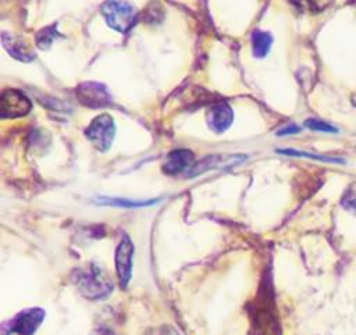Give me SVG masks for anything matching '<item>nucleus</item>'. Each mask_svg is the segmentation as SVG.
Listing matches in <instances>:
<instances>
[{
    "label": "nucleus",
    "mask_w": 356,
    "mask_h": 335,
    "mask_svg": "<svg viewBox=\"0 0 356 335\" xmlns=\"http://www.w3.org/2000/svg\"><path fill=\"white\" fill-rule=\"evenodd\" d=\"M31 100L17 89H4L0 92V120L17 118L29 113Z\"/></svg>",
    "instance_id": "5"
},
{
    "label": "nucleus",
    "mask_w": 356,
    "mask_h": 335,
    "mask_svg": "<svg viewBox=\"0 0 356 335\" xmlns=\"http://www.w3.org/2000/svg\"><path fill=\"white\" fill-rule=\"evenodd\" d=\"M305 125L309 128V129H313V131H318V132H337V128L324 122V121H320V120H316V118H309L305 121Z\"/></svg>",
    "instance_id": "18"
},
{
    "label": "nucleus",
    "mask_w": 356,
    "mask_h": 335,
    "mask_svg": "<svg viewBox=\"0 0 356 335\" xmlns=\"http://www.w3.org/2000/svg\"><path fill=\"white\" fill-rule=\"evenodd\" d=\"M106 335V334H104ZM107 335H113V334H107Z\"/></svg>",
    "instance_id": "22"
},
{
    "label": "nucleus",
    "mask_w": 356,
    "mask_h": 335,
    "mask_svg": "<svg viewBox=\"0 0 356 335\" xmlns=\"http://www.w3.org/2000/svg\"><path fill=\"white\" fill-rule=\"evenodd\" d=\"M206 120L213 132L222 133L231 126L232 120H234V113H232V108L227 103L220 101V103L213 104L207 110Z\"/></svg>",
    "instance_id": "8"
},
{
    "label": "nucleus",
    "mask_w": 356,
    "mask_h": 335,
    "mask_svg": "<svg viewBox=\"0 0 356 335\" xmlns=\"http://www.w3.org/2000/svg\"><path fill=\"white\" fill-rule=\"evenodd\" d=\"M100 11L107 25L118 32H127L135 22L136 11L134 6L125 0H106Z\"/></svg>",
    "instance_id": "2"
},
{
    "label": "nucleus",
    "mask_w": 356,
    "mask_h": 335,
    "mask_svg": "<svg viewBox=\"0 0 356 335\" xmlns=\"http://www.w3.org/2000/svg\"><path fill=\"white\" fill-rule=\"evenodd\" d=\"M74 282L79 292L90 300L103 299L113 289V281L107 272L93 263L85 268L76 270L74 274Z\"/></svg>",
    "instance_id": "1"
},
{
    "label": "nucleus",
    "mask_w": 356,
    "mask_h": 335,
    "mask_svg": "<svg viewBox=\"0 0 356 335\" xmlns=\"http://www.w3.org/2000/svg\"><path fill=\"white\" fill-rule=\"evenodd\" d=\"M134 245L129 238L124 236L115 249V270L121 288H125L131 279L132 272Z\"/></svg>",
    "instance_id": "7"
},
{
    "label": "nucleus",
    "mask_w": 356,
    "mask_h": 335,
    "mask_svg": "<svg viewBox=\"0 0 356 335\" xmlns=\"http://www.w3.org/2000/svg\"><path fill=\"white\" fill-rule=\"evenodd\" d=\"M245 160V156H207L192 165L189 175H197L207 170L228 168Z\"/></svg>",
    "instance_id": "10"
},
{
    "label": "nucleus",
    "mask_w": 356,
    "mask_h": 335,
    "mask_svg": "<svg viewBox=\"0 0 356 335\" xmlns=\"http://www.w3.org/2000/svg\"><path fill=\"white\" fill-rule=\"evenodd\" d=\"M76 99L81 104L99 108L110 104L111 97L107 88L99 82H83L76 88Z\"/></svg>",
    "instance_id": "6"
},
{
    "label": "nucleus",
    "mask_w": 356,
    "mask_h": 335,
    "mask_svg": "<svg viewBox=\"0 0 356 335\" xmlns=\"http://www.w3.org/2000/svg\"><path fill=\"white\" fill-rule=\"evenodd\" d=\"M1 42H3L4 49L8 51V54L13 56L15 60L28 63L36 57L35 50L24 39H21L18 36L15 38L13 35L4 33L1 38Z\"/></svg>",
    "instance_id": "9"
},
{
    "label": "nucleus",
    "mask_w": 356,
    "mask_h": 335,
    "mask_svg": "<svg viewBox=\"0 0 356 335\" xmlns=\"http://www.w3.org/2000/svg\"><path fill=\"white\" fill-rule=\"evenodd\" d=\"M341 203H342V206H343L346 210H349V211H352V213L356 214V182L350 183V185L346 188V190H345L343 195H342Z\"/></svg>",
    "instance_id": "17"
},
{
    "label": "nucleus",
    "mask_w": 356,
    "mask_h": 335,
    "mask_svg": "<svg viewBox=\"0 0 356 335\" xmlns=\"http://www.w3.org/2000/svg\"><path fill=\"white\" fill-rule=\"evenodd\" d=\"M114 132L115 126L113 118L108 114H100L86 128L85 135L97 150L106 152L114 139Z\"/></svg>",
    "instance_id": "4"
},
{
    "label": "nucleus",
    "mask_w": 356,
    "mask_h": 335,
    "mask_svg": "<svg viewBox=\"0 0 356 335\" xmlns=\"http://www.w3.org/2000/svg\"><path fill=\"white\" fill-rule=\"evenodd\" d=\"M353 104H355V106H356V93H355V95H353Z\"/></svg>",
    "instance_id": "21"
},
{
    "label": "nucleus",
    "mask_w": 356,
    "mask_h": 335,
    "mask_svg": "<svg viewBox=\"0 0 356 335\" xmlns=\"http://www.w3.org/2000/svg\"><path fill=\"white\" fill-rule=\"evenodd\" d=\"M44 318V310L39 307H32L17 313L10 321L6 322L4 334L17 335H33L40 327Z\"/></svg>",
    "instance_id": "3"
},
{
    "label": "nucleus",
    "mask_w": 356,
    "mask_h": 335,
    "mask_svg": "<svg viewBox=\"0 0 356 335\" xmlns=\"http://www.w3.org/2000/svg\"><path fill=\"white\" fill-rule=\"evenodd\" d=\"M291 1L303 13L317 14L324 11L327 7H330L334 0H291Z\"/></svg>",
    "instance_id": "13"
},
{
    "label": "nucleus",
    "mask_w": 356,
    "mask_h": 335,
    "mask_svg": "<svg viewBox=\"0 0 356 335\" xmlns=\"http://www.w3.org/2000/svg\"><path fill=\"white\" fill-rule=\"evenodd\" d=\"M165 335H178V334L174 329H168V332Z\"/></svg>",
    "instance_id": "20"
},
{
    "label": "nucleus",
    "mask_w": 356,
    "mask_h": 335,
    "mask_svg": "<svg viewBox=\"0 0 356 335\" xmlns=\"http://www.w3.org/2000/svg\"><path fill=\"white\" fill-rule=\"evenodd\" d=\"M102 203L111 204V206H121V207H142L153 204L156 200H127V199H111V197H103Z\"/></svg>",
    "instance_id": "16"
},
{
    "label": "nucleus",
    "mask_w": 356,
    "mask_h": 335,
    "mask_svg": "<svg viewBox=\"0 0 356 335\" xmlns=\"http://www.w3.org/2000/svg\"><path fill=\"white\" fill-rule=\"evenodd\" d=\"M192 161H193V153L191 150L177 149L167 154L163 168L167 174H178V172L188 170V167H191Z\"/></svg>",
    "instance_id": "11"
},
{
    "label": "nucleus",
    "mask_w": 356,
    "mask_h": 335,
    "mask_svg": "<svg viewBox=\"0 0 356 335\" xmlns=\"http://www.w3.org/2000/svg\"><path fill=\"white\" fill-rule=\"evenodd\" d=\"M273 44V36L268 32L256 29L252 33V51L257 58H263L267 56Z\"/></svg>",
    "instance_id": "12"
},
{
    "label": "nucleus",
    "mask_w": 356,
    "mask_h": 335,
    "mask_svg": "<svg viewBox=\"0 0 356 335\" xmlns=\"http://www.w3.org/2000/svg\"><path fill=\"white\" fill-rule=\"evenodd\" d=\"M277 153L281 154H286V156H295V157H307V158H313V160H318V161H327V163H343V160L337 158V157H327V156H320V154H314V153H307L303 150H295V149H281L277 150Z\"/></svg>",
    "instance_id": "15"
},
{
    "label": "nucleus",
    "mask_w": 356,
    "mask_h": 335,
    "mask_svg": "<svg viewBox=\"0 0 356 335\" xmlns=\"http://www.w3.org/2000/svg\"><path fill=\"white\" fill-rule=\"evenodd\" d=\"M298 132H300V126H298L295 124H288V125L280 128L277 131V135L278 136H285V135H293V133H298Z\"/></svg>",
    "instance_id": "19"
},
{
    "label": "nucleus",
    "mask_w": 356,
    "mask_h": 335,
    "mask_svg": "<svg viewBox=\"0 0 356 335\" xmlns=\"http://www.w3.org/2000/svg\"><path fill=\"white\" fill-rule=\"evenodd\" d=\"M60 33L56 28V25H50V26H46L43 29H40L38 33H36V44L38 47L40 49H49L50 44L53 43V40L56 38H58Z\"/></svg>",
    "instance_id": "14"
}]
</instances>
